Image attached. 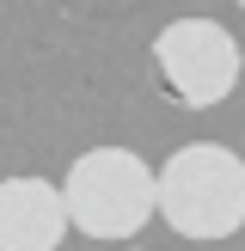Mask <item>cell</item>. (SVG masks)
<instances>
[{
	"instance_id": "8992f818",
	"label": "cell",
	"mask_w": 245,
	"mask_h": 251,
	"mask_svg": "<svg viewBox=\"0 0 245 251\" xmlns=\"http://www.w3.org/2000/svg\"><path fill=\"white\" fill-rule=\"evenodd\" d=\"M129 251H135V245H129Z\"/></svg>"
},
{
	"instance_id": "3957f363",
	"label": "cell",
	"mask_w": 245,
	"mask_h": 251,
	"mask_svg": "<svg viewBox=\"0 0 245 251\" xmlns=\"http://www.w3.org/2000/svg\"><path fill=\"white\" fill-rule=\"evenodd\" d=\"M153 68L166 80V92L178 98L184 110H215L233 98L245 74L239 37L215 19H172L166 31L153 37Z\"/></svg>"
},
{
	"instance_id": "6da1fadb",
	"label": "cell",
	"mask_w": 245,
	"mask_h": 251,
	"mask_svg": "<svg viewBox=\"0 0 245 251\" xmlns=\"http://www.w3.org/2000/svg\"><path fill=\"white\" fill-rule=\"evenodd\" d=\"M153 215L184 239H233L245 227V159L220 141H190L153 172Z\"/></svg>"
},
{
	"instance_id": "5b68a950",
	"label": "cell",
	"mask_w": 245,
	"mask_h": 251,
	"mask_svg": "<svg viewBox=\"0 0 245 251\" xmlns=\"http://www.w3.org/2000/svg\"><path fill=\"white\" fill-rule=\"evenodd\" d=\"M239 6H245V0H239Z\"/></svg>"
},
{
	"instance_id": "7a4b0ae2",
	"label": "cell",
	"mask_w": 245,
	"mask_h": 251,
	"mask_svg": "<svg viewBox=\"0 0 245 251\" xmlns=\"http://www.w3.org/2000/svg\"><path fill=\"white\" fill-rule=\"evenodd\" d=\"M61 208L86 239H129L153 221V172L129 147H92L61 178Z\"/></svg>"
},
{
	"instance_id": "277c9868",
	"label": "cell",
	"mask_w": 245,
	"mask_h": 251,
	"mask_svg": "<svg viewBox=\"0 0 245 251\" xmlns=\"http://www.w3.org/2000/svg\"><path fill=\"white\" fill-rule=\"evenodd\" d=\"M61 239H68L61 184L0 178V251H55Z\"/></svg>"
}]
</instances>
